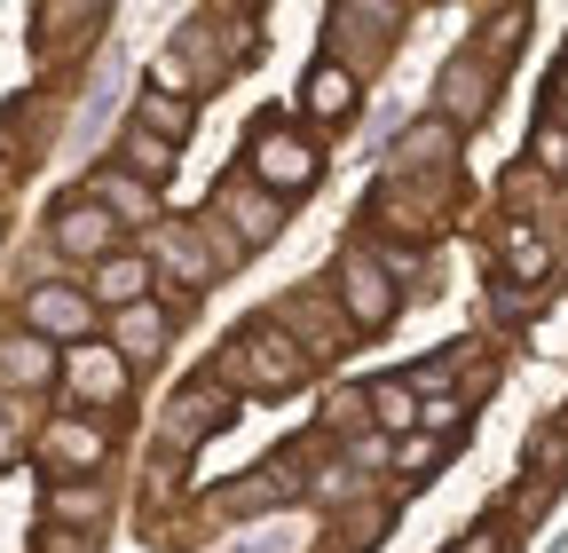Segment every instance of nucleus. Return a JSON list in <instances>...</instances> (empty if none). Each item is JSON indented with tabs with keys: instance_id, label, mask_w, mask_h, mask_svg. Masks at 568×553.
Returning <instances> with one entry per match:
<instances>
[{
	"instance_id": "obj_18",
	"label": "nucleus",
	"mask_w": 568,
	"mask_h": 553,
	"mask_svg": "<svg viewBox=\"0 0 568 553\" xmlns=\"http://www.w3.org/2000/svg\"><path fill=\"white\" fill-rule=\"evenodd\" d=\"M48 514H55V522H71V530H95L111 506H103L95 482H88V491H80V482H63V491H48Z\"/></svg>"
},
{
	"instance_id": "obj_22",
	"label": "nucleus",
	"mask_w": 568,
	"mask_h": 553,
	"mask_svg": "<svg viewBox=\"0 0 568 553\" xmlns=\"http://www.w3.org/2000/svg\"><path fill=\"white\" fill-rule=\"evenodd\" d=\"M159 253H166V269L182 276V293H190V285H205V253H197L182 230H166V238H159Z\"/></svg>"
},
{
	"instance_id": "obj_20",
	"label": "nucleus",
	"mask_w": 568,
	"mask_h": 553,
	"mask_svg": "<svg viewBox=\"0 0 568 553\" xmlns=\"http://www.w3.org/2000/svg\"><path fill=\"white\" fill-rule=\"evenodd\" d=\"M372 411H379L387 428H410V420H418V388H410V380H379V388H372Z\"/></svg>"
},
{
	"instance_id": "obj_32",
	"label": "nucleus",
	"mask_w": 568,
	"mask_h": 553,
	"mask_svg": "<svg viewBox=\"0 0 568 553\" xmlns=\"http://www.w3.org/2000/svg\"><path fill=\"white\" fill-rule=\"evenodd\" d=\"M552 95H560V103H568V56H560V72H552Z\"/></svg>"
},
{
	"instance_id": "obj_25",
	"label": "nucleus",
	"mask_w": 568,
	"mask_h": 553,
	"mask_svg": "<svg viewBox=\"0 0 568 553\" xmlns=\"http://www.w3.org/2000/svg\"><path fill=\"white\" fill-rule=\"evenodd\" d=\"M537 167H545V174H568V127H560V119L537 127Z\"/></svg>"
},
{
	"instance_id": "obj_2",
	"label": "nucleus",
	"mask_w": 568,
	"mask_h": 553,
	"mask_svg": "<svg viewBox=\"0 0 568 553\" xmlns=\"http://www.w3.org/2000/svg\"><path fill=\"white\" fill-rule=\"evenodd\" d=\"M245 182L268 190V198H293V190L316 182V151L301 143L293 127H276V119H268V127L253 134V174H245Z\"/></svg>"
},
{
	"instance_id": "obj_3",
	"label": "nucleus",
	"mask_w": 568,
	"mask_h": 553,
	"mask_svg": "<svg viewBox=\"0 0 568 553\" xmlns=\"http://www.w3.org/2000/svg\"><path fill=\"white\" fill-rule=\"evenodd\" d=\"M339 293H347V316L364 324V332H379V324L395 316V285H387V269H379L364 245L339 253Z\"/></svg>"
},
{
	"instance_id": "obj_26",
	"label": "nucleus",
	"mask_w": 568,
	"mask_h": 553,
	"mask_svg": "<svg viewBox=\"0 0 568 553\" xmlns=\"http://www.w3.org/2000/svg\"><path fill=\"white\" fill-rule=\"evenodd\" d=\"M529 466H568V435H560V428H545V435L529 443Z\"/></svg>"
},
{
	"instance_id": "obj_19",
	"label": "nucleus",
	"mask_w": 568,
	"mask_h": 553,
	"mask_svg": "<svg viewBox=\"0 0 568 553\" xmlns=\"http://www.w3.org/2000/svg\"><path fill=\"white\" fill-rule=\"evenodd\" d=\"M276 332H284V340H293V332H308V349H339V316H324L316 301H293V309L276 316Z\"/></svg>"
},
{
	"instance_id": "obj_4",
	"label": "nucleus",
	"mask_w": 568,
	"mask_h": 553,
	"mask_svg": "<svg viewBox=\"0 0 568 553\" xmlns=\"http://www.w3.org/2000/svg\"><path fill=\"white\" fill-rule=\"evenodd\" d=\"M55 245H63V253H80V261H111L119 222L103 214L95 198H63V205H55Z\"/></svg>"
},
{
	"instance_id": "obj_6",
	"label": "nucleus",
	"mask_w": 568,
	"mask_h": 553,
	"mask_svg": "<svg viewBox=\"0 0 568 553\" xmlns=\"http://www.w3.org/2000/svg\"><path fill=\"white\" fill-rule=\"evenodd\" d=\"M489 88H497V63H481V56H450V72H443V127H474L481 111H489Z\"/></svg>"
},
{
	"instance_id": "obj_11",
	"label": "nucleus",
	"mask_w": 568,
	"mask_h": 553,
	"mask_svg": "<svg viewBox=\"0 0 568 553\" xmlns=\"http://www.w3.org/2000/svg\"><path fill=\"white\" fill-rule=\"evenodd\" d=\"M268 499H293V466H284V459H268V466H253L245 482H230L213 506H222V514H253V506H268Z\"/></svg>"
},
{
	"instance_id": "obj_28",
	"label": "nucleus",
	"mask_w": 568,
	"mask_h": 553,
	"mask_svg": "<svg viewBox=\"0 0 568 553\" xmlns=\"http://www.w3.org/2000/svg\"><path fill=\"white\" fill-rule=\"evenodd\" d=\"M435 459H443V443H435V435H418V443H403V474H426Z\"/></svg>"
},
{
	"instance_id": "obj_30",
	"label": "nucleus",
	"mask_w": 568,
	"mask_h": 553,
	"mask_svg": "<svg viewBox=\"0 0 568 553\" xmlns=\"http://www.w3.org/2000/svg\"><path fill=\"white\" fill-rule=\"evenodd\" d=\"M418 420H426V428H458V420H466V403H426Z\"/></svg>"
},
{
	"instance_id": "obj_31",
	"label": "nucleus",
	"mask_w": 568,
	"mask_h": 553,
	"mask_svg": "<svg viewBox=\"0 0 568 553\" xmlns=\"http://www.w3.org/2000/svg\"><path fill=\"white\" fill-rule=\"evenodd\" d=\"M9 459H17V420L0 411V466H9Z\"/></svg>"
},
{
	"instance_id": "obj_7",
	"label": "nucleus",
	"mask_w": 568,
	"mask_h": 553,
	"mask_svg": "<svg viewBox=\"0 0 568 553\" xmlns=\"http://www.w3.org/2000/svg\"><path fill=\"white\" fill-rule=\"evenodd\" d=\"M24 324H32V340H40V332L88 340V301L71 293V285H40V293H24Z\"/></svg>"
},
{
	"instance_id": "obj_29",
	"label": "nucleus",
	"mask_w": 568,
	"mask_h": 553,
	"mask_svg": "<svg viewBox=\"0 0 568 553\" xmlns=\"http://www.w3.org/2000/svg\"><path fill=\"white\" fill-rule=\"evenodd\" d=\"M458 553H514V537H506V530H497V522H489V530H474V537H466Z\"/></svg>"
},
{
	"instance_id": "obj_9",
	"label": "nucleus",
	"mask_w": 568,
	"mask_h": 553,
	"mask_svg": "<svg viewBox=\"0 0 568 553\" xmlns=\"http://www.w3.org/2000/svg\"><path fill=\"white\" fill-rule=\"evenodd\" d=\"M301 103L316 127H347L355 119V72H339V63H316V72L301 80Z\"/></svg>"
},
{
	"instance_id": "obj_23",
	"label": "nucleus",
	"mask_w": 568,
	"mask_h": 553,
	"mask_svg": "<svg viewBox=\"0 0 568 553\" xmlns=\"http://www.w3.org/2000/svg\"><path fill=\"white\" fill-rule=\"evenodd\" d=\"M126 167H142V174L159 182V174H174V151L159 143V134H142V127H126Z\"/></svg>"
},
{
	"instance_id": "obj_5",
	"label": "nucleus",
	"mask_w": 568,
	"mask_h": 553,
	"mask_svg": "<svg viewBox=\"0 0 568 553\" xmlns=\"http://www.w3.org/2000/svg\"><path fill=\"white\" fill-rule=\"evenodd\" d=\"M230 403H237V395H230V388H213V380L182 388V395L166 403V443H174V451H190L197 435H213V428L230 420Z\"/></svg>"
},
{
	"instance_id": "obj_16",
	"label": "nucleus",
	"mask_w": 568,
	"mask_h": 553,
	"mask_svg": "<svg viewBox=\"0 0 568 553\" xmlns=\"http://www.w3.org/2000/svg\"><path fill=\"white\" fill-rule=\"evenodd\" d=\"M80 198H95L103 205V214H111V205H119V214L126 222H151V190H142V182H126V174H95Z\"/></svg>"
},
{
	"instance_id": "obj_24",
	"label": "nucleus",
	"mask_w": 568,
	"mask_h": 553,
	"mask_svg": "<svg viewBox=\"0 0 568 553\" xmlns=\"http://www.w3.org/2000/svg\"><path fill=\"white\" fill-rule=\"evenodd\" d=\"M506 269L514 276H545V238L537 230H506Z\"/></svg>"
},
{
	"instance_id": "obj_10",
	"label": "nucleus",
	"mask_w": 568,
	"mask_h": 553,
	"mask_svg": "<svg viewBox=\"0 0 568 553\" xmlns=\"http://www.w3.org/2000/svg\"><path fill=\"white\" fill-rule=\"evenodd\" d=\"M55 380V349L32 332H9L0 340V388H48Z\"/></svg>"
},
{
	"instance_id": "obj_8",
	"label": "nucleus",
	"mask_w": 568,
	"mask_h": 553,
	"mask_svg": "<svg viewBox=\"0 0 568 553\" xmlns=\"http://www.w3.org/2000/svg\"><path fill=\"white\" fill-rule=\"evenodd\" d=\"M213 222H237V245H261V238L284 230V222H276V198H261L253 182H230L222 205H213Z\"/></svg>"
},
{
	"instance_id": "obj_13",
	"label": "nucleus",
	"mask_w": 568,
	"mask_h": 553,
	"mask_svg": "<svg viewBox=\"0 0 568 553\" xmlns=\"http://www.w3.org/2000/svg\"><path fill=\"white\" fill-rule=\"evenodd\" d=\"M142 285H151V261H142V253H111L95 269V301H111V309H134Z\"/></svg>"
},
{
	"instance_id": "obj_15",
	"label": "nucleus",
	"mask_w": 568,
	"mask_h": 553,
	"mask_svg": "<svg viewBox=\"0 0 568 553\" xmlns=\"http://www.w3.org/2000/svg\"><path fill=\"white\" fill-rule=\"evenodd\" d=\"M159 349H166V316L142 309V301L119 309V349H111V356H159Z\"/></svg>"
},
{
	"instance_id": "obj_12",
	"label": "nucleus",
	"mask_w": 568,
	"mask_h": 553,
	"mask_svg": "<svg viewBox=\"0 0 568 553\" xmlns=\"http://www.w3.org/2000/svg\"><path fill=\"white\" fill-rule=\"evenodd\" d=\"M71 388H80L88 403H119L126 395V364L111 349H80V356H71Z\"/></svg>"
},
{
	"instance_id": "obj_21",
	"label": "nucleus",
	"mask_w": 568,
	"mask_h": 553,
	"mask_svg": "<svg viewBox=\"0 0 568 553\" xmlns=\"http://www.w3.org/2000/svg\"><path fill=\"white\" fill-rule=\"evenodd\" d=\"M443 151H450V127H443V119H426V127L403 134V167H435Z\"/></svg>"
},
{
	"instance_id": "obj_1",
	"label": "nucleus",
	"mask_w": 568,
	"mask_h": 553,
	"mask_svg": "<svg viewBox=\"0 0 568 553\" xmlns=\"http://www.w3.org/2000/svg\"><path fill=\"white\" fill-rule=\"evenodd\" d=\"M308 380V349L301 340H284L276 324H245L230 349H222V388H261V395H284V388H301Z\"/></svg>"
},
{
	"instance_id": "obj_27",
	"label": "nucleus",
	"mask_w": 568,
	"mask_h": 553,
	"mask_svg": "<svg viewBox=\"0 0 568 553\" xmlns=\"http://www.w3.org/2000/svg\"><path fill=\"white\" fill-rule=\"evenodd\" d=\"M514 32H521V9H506V17H489V56H506L514 48ZM481 56V63H489Z\"/></svg>"
},
{
	"instance_id": "obj_14",
	"label": "nucleus",
	"mask_w": 568,
	"mask_h": 553,
	"mask_svg": "<svg viewBox=\"0 0 568 553\" xmlns=\"http://www.w3.org/2000/svg\"><path fill=\"white\" fill-rule=\"evenodd\" d=\"M103 451H111V443H103L95 428H80V420H55V428H48V459H55V466H103Z\"/></svg>"
},
{
	"instance_id": "obj_17",
	"label": "nucleus",
	"mask_w": 568,
	"mask_h": 553,
	"mask_svg": "<svg viewBox=\"0 0 568 553\" xmlns=\"http://www.w3.org/2000/svg\"><path fill=\"white\" fill-rule=\"evenodd\" d=\"M190 119H197V111H190L182 95H142V119H134V127H142V134H159V143L174 151L182 134H190Z\"/></svg>"
}]
</instances>
